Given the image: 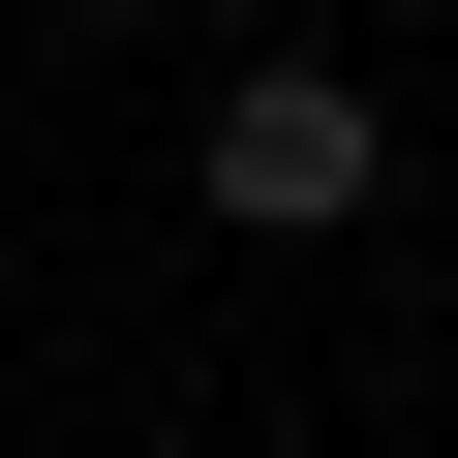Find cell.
I'll use <instances>...</instances> for the list:
<instances>
[{
	"label": "cell",
	"mask_w": 458,
	"mask_h": 458,
	"mask_svg": "<svg viewBox=\"0 0 458 458\" xmlns=\"http://www.w3.org/2000/svg\"><path fill=\"white\" fill-rule=\"evenodd\" d=\"M92 31H153V0H92Z\"/></svg>",
	"instance_id": "obj_2"
},
{
	"label": "cell",
	"mask_w": 458,
	"mask_h": 458,
	"mask_svg": "<svg viewBox=\"0 0 458 458\" xmlns=\"http://www.w3.org/2000/svg\"><path fill=\"white\" fill-rule=\"evenodd\" d=\"M183 183L245 214V245H336V214H397V123H367V62H245Z\"/></svg>",
	"instance_id": "obj_1"
}]
</instances>
